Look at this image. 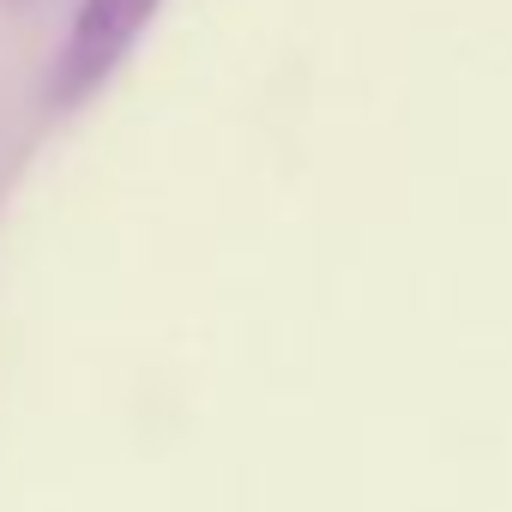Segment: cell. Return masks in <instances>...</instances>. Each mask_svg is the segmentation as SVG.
Wrapping results in <instances>:
<instances>
[{
  "label": "cell",
  "mask_w": 512,
  "mask_h": 512,
  "mask_svg": "<svg viewBox=\"0 0 512 512\" xmlns=\"http://www.w3.org/2000/svg\"><path fill=\"white\" fill-rule=\"evenodd\" d=\"M157 7L163 0H79L73 31L49 73V103L79 109L91 91H103L115 79V67L133 55V43L145 37V25L157 19Z\"/></svg>",
  "instance_id": "cell-1"
}]
</instances>
